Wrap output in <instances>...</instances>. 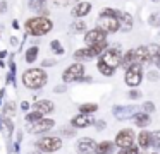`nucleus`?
<instances>
[{
  "mask_svg": "<svg viewBox=\"0 0 160 154\" xmlns=\"http://www.w3.org/2000/svg\"><path fill=\"white\" fill-rule=\"evenodd\" d=\"M153 154H158V152H153Z\"/></svg>",
  "mask_w": 160,
  "mask_h": 154,
  "instance_id": "obj_47",
  "label": "nucleus"
},
{
  "mask_svg": "<svg viewBox=\"0 0 160 154\" xmlns=\"http://www.w3.org/2000/svg\"><path fill=\"white\" fill-rule=\"evenodd\" d=\"M136 63V60H134V50H131V51H128V53L122 57V67L128 70L131 65H134Z\"/></svg>",
  "mask_w": 160,
  "mask_h": 154,
  "instance_id": "obj_21",
  "label": "nucleus"
},
{
  "mask_svg": "<svg viewBox=\"0 0 160 154\" xmlns=\"http://www.w3.org/2000/svg\"><path fill=\"white\" fill-rule=\"evenodd\" d=\"M55 127V120L52 118H40L36 122H31L26 125V130L29 133H45L48 130H52Z\"/></svg>",
  "mask_w": 160,
  "mask_h": 154,
  "instance_id": "obj_7",
  "label": "nucleus"
},
{
  "mask_svg": "<svg viewBox=\"0 0 160 154\" xmlns=\"http://www.w3.org/2000/svg\"><path fill=\"white\" fill-rule=\"evenodd\" d=\"M83 74H84V65L83 63H72L64 70L62 79H64V82H76V81L83 79Z\"/></svg>",
  "mask_w": 160,
  "mask_h": 154,
  "instance_id": "obj_9",
  "label": "nucleus"
},
{
  "mask_svg": "<svg viewBox=\"0 0 160 154\" xmlns=\"http://www.w3.org/2000/svg\"><path fill=\"white\" fill-rule=\"evenodd\" d=\"M2 96H4V89L0 91V103H2Z\"/></svg>",
  "mask_w": 160,
  "mask_h": 154,
  "instance_id": "obj_43",
  "label": "nucleus"
},
{
  "mask_svg": "<svg viewBox=\"0 0 160 154\" xmlns=\"http://www.w3.org/2000/svg\"><path fill=\"white\" fill-rule=\"evenodd\" d=\"M60 133L66 135V137H74V135H76V128H74V127H72V128H67V127H66V128H60Z\"/></svg>",
  "mask_w": 160,
  "mask_h": 154,
  "instance_id": "obj_32",
  "label": "nucleus"
},
{
  "mask_svg": "<svg viewBox=\"0 0 160 154\" xmlns=\"http://www.w3.org/2000/svg\"><path fill=\"white\" fill-rule=\"evenodd\" d=\"M132 120H134V125L139 127V128L148 127L150 122H152V118H150L148 113H134V115H132Z\"/></svg>",
  "mask_w": 160,
  "mask_h": 154,
  "instance_id": "obj_20",
  "label": "nucleus"
},
{
  "mask_svg": "<svg viewBox=\"0 0 160 154\" xmlns=\"http://www.w3.org/2000/svg\"><path fill=\"white\" fill-rule=\"evenodd\" d=\"M43 2H45V0H43Z\"/></svg>",
  "mask_w": 160,
  "mask_h": 154,
  "instance_id": "obj_48",
  "label": "nucleus"
},
{
  "mask_svg": "<svg viewBox=\"0 0 160 154\" xmlns=\"http://www.w3.org/2000/svg\"><path fill=\"white\" fill-rule=\"evenodd\" d=\"M72 29L78 31V33H83V31L86 29V24H84L83 21H76V22L72 24Z\"/></svg>",
  "mask_w": 160,
  "mask_h": 154,
  "instance_id": "obj_31",
  "label": "nucleus"
},
{
  "mask_svg": "<svg viewBox=\"0 0 160 154\" xmlns=\"http://www.w3.org/2000/svg\"><path fill=\"white\" fill-rule=\"evenodd\" d=\"M98 110V105H95V103H84V105H79V113H83V115H91V113H95Z\"/></svg>",
  "mask_w": 160,
  "mask_h": 154,
  "instance_id": "obj_22",
  "label": "nucleus"
},
{
  "mask_svg": "<svg viewBox=\"0 0 160 154\" xmlns=\"http://www.w3.org/2000/svg\"><path fill=\"white\" fill-rule=\"evenodd\" d=\"M71 2H72V0H53V3L59 5V7H66V5H69Z\"/></svg>",
  "mask_w": 160,
  "mask_h": 154,
  "instance_id": "obj_34",
  "label": "nucleus"
},
{
  "mask_svg": "<svg viewBox=\"0 0 160 154\" xmlns=\"http://www.w3.org/2000/svg\"><path fill=\"white\" fill-rule=\"evenodd\" d=\"M105 40H107V33H105L103 29H100V27H95V29L88 31V33L84 34V43H86L88 46H93V44L103 43Z\"/></svg>",
  "mask_w": 160,
  "mask_h": 154,
  "instance_id": "obj_11",
  "label": "nucleus"
},
{
  "mask_svg": "<svg viewBox=\"0 0 160 154\" xmlns=\"http://www.w3.org/2000/svg\"><path fill=\"white\" fill-rule=\"evenodd\" d=\"M53 103L48 101V99H40V101L35 103V111H40L42 115H48V113L53 111Z\"/></svg>",
  "mask_w": 160,
  "mask_h": 154,
  "instance_id": "obj_15",
  "label": "nucleus"
},
{
  "mask_svg": "<svg viewBox=\"0 0 160 154\" xmlns=\"http://www.w3.org/2000/svg\"><path fill=\"white\" fill-rule=\"evenodd\" d=\"M38 51H40L38 46L28 48V51H26V62H28V63H33V62L36 60V57H38Z\"/></svg>",
  "mask_w": 160,
  "mask_h": 154,
  "instance_id": "obj_23",
  "label": "nucleus"
},
{
  "mask_svg": "<svg viewBox=\"0 0 160 154\" xmlns=\"http://www.w3.org/2000/svg\"><path fill=\"white\" fill-rule=\"evenodd\" d=\"M98 70H100L103 75H107V77H112V75H114V70H115V68L108 67V65H105L102 60H98Z\"/></svg>",
  "mask_w": 160,
  "mask_h": 154,
  "instance_id": "obj_24",
  "label": "nucleus"
},
{
  "mask_svg": "<svg viewBox=\"0 0 160 154\" xmlns=\"http://www.w3.org/2000/svg\"><path fill=\"white\" fill-rule=\"evenodd\" d=\"M98 27L103 29L105 33H115L121 29V21L117 17H110V16H100L98 17Z\"/></svg>",
  "mask_w": 160,
  "mask_h": 154,
  "instance_id": "obj_10",
  "label": "nucleus"
},
{
  "mask_svg": "<svg viewBox=\"0 0 160 154\" xmlns=\"http://www.w3.org/2000/svg\"><path fill=\"white\" fill-rule=\"evenodd\" d=\"M153 2H158V0H153Z\"/></svg>",
  "mask_w": 160,
  "mask_h": 154,
  "instance_id": "obj_46",
  "label": "nucleus"
},
{
  "mask_svg": "<svg viewBox=\"0 0 160 154\" xmlns=\"http://www.w3.org/2000/svg\"><path fill=\"white\" fill-rule=\"evenodd\" d=\"M7 0H0V14H5L7 12Z\"/></svg>",
  "mask_w": 160,
  "mask_h": 154,
  "instance_id": "obj_35",
  "label": "nucleus"
},
{
  "mask_svg": "<svg viewBox=\"0 0 160 154\" xmlns=\"http://www.w3.org/2000/svg\"><path fill=\"white\" fill-rule=\"evenodd\" d=\"M117 154H139V149L136 146H131V147H124V149H121Z\"/></svg>",
  "mask_w": 160,
  "mask_h": 154,
  "instance_id": "obj_29",
  "label": "nucleus"
},
{
  "mask_svg": "<svg viewBox=\"0 0 160 154\" xmlns=\"http://www.w3.org/2000/svg\"><path fill=\"white\" fill-rule=\"evenodd\" d=\"M90 10H91V3L90 2H79V3H76V5L72 7V16L74 17H84L86 14H90Z\"/></svg>",
  "mask_w": 160,
  "mask_h": 154,
  "instance_id": "obj_16",
  "label": "nucleus"
},
{
  "mask_svg": "<svg viewBox=\"0 0 160 154\" xmlns=\"http://www.w3.org/2000/svg\"><path fill=\"white\" fill-rule=\"evenodd\" d=\"M139 154H146V151H141V152H139Z\"/></svg>",
  "mask_w": 160,
  "mask_h": 154,
  "instance_id": "obj_44",
  "label": "nucleus"
},
{
  "mask_svg": "<svg viewBox=\"0 0 160 154\" xmlns=\"http://www.w3.org/2000/svg\"><path fill=\"white\" fill-rule=\"evenodd\" d=\"M47 81H48V75L43 68H29L22 74V84H24V87L31 89V91L42 89L47 84Z\"/></svg>",
  "mask_w": 160,
  "mask_h": 154,
  "instance_id": "obj_1",
  "label": "nucleus"
},
{
  "mask_svg": "<svg viewBox=\"0 0 160 154\" xmlns=\"http://www.w3.org/2000/svg\"><path fill=\"white\" fill-rule=\"evenodd\" d=\"M143 110H145V113H152L155 108H153L152 103H145V105H143Z\"/></svg>",
  "mask_w": 160,
  "mask_h": 154,
  "instance_id": "obj_36",
  "label": "nucleus"
},
{
  "mask_svg": "<svg viewBox=\"0 0 160 154\" xmlns=\"http://www.w3.org/2000/svg\"><path fill=\"white\" fill-rule=\"evenodd\" d=\"M66 91V86H57L55 87V92H64Z\"/></svg>",
  "mask_w": 160,
  "mask_h": 154,
  "instance_id": "obj_40",
  "label": "nucleus"
},
{
  "mask_svg": "<svg viewBox=\"0 0 160 154\" xmlns=\"http://www.w3.org/2000/svg\"><path fill=\"white\" fill-rule=\"evenodd\" d=\"M122 57H124V55L121 53V50H119V48H107V50L102 53L100 60L103 62L105 65H108V67L117 68L119 65H122Z\"/></svg>",
  "mask_w": 160,
  "mask_h": 154,
  "instance_id": "obj_5",
  "label": "nucleus"
},
{
  "mask_svg": "<svg viewBox=\"0 0 160 154\" xmlns=\"http://www.w3.org/2000/svg\"><path fill=\"white\" fill-rule=\"evenodd\" d=\"M14 113H16V105H14V103H7V105H5V108H4V116L12 118V116H14Z\"/></svg>",
  "mask_w": 160,
  "mask_h": 154,
  "instance_id": "obj_27",
  "label": "nucleus"
},
{
  "mask_svg": "<svg viewBox=\"0 0 160 154\" xmlns=\"http://www.w3.org/2000/svg\"><path fill=\"white\" fill-rule=\"evenodd\" d=\"M115 149V144L112 140H102L95 147V154H112Z\"/></svg>",
  "mask_w": 160,
  "mask_h": 154,
  "instance_id": "obj_17",
  "label": "nucleus"
},
{
  "mask_svg": "<svg viewBox=\"0 0 160 154\" xmlns=\"http://www.w3.org/2000/svg\"><path fill=\"white\" fill-rule=\"evenodd\" d=\"M134 60L136 63L143 65L146 63V62H152V58H150V53H148V48L146 46H138L134 50Z\"/></svg>",
  "mask_w": 160,
  "mask_h": 154,
  "instance_id": "obj_14",
  "label": "nucleus"
},
{
  "mask_svg": "<svg viewBox=\"0 0 160 154\" xmlns=\"http://www.w3.org/2000/svg\"><path fill=\"white\" fill-rule=\"evenodd\" d=\"M136 139H138V146L141 147L143 151H146L150 146H152V137H150V132H148V130H145V128L138 133Z\"/></svg>",
  "mask_w": 160,
  "mask_h": 154,
  "instance_id": "obj_19",
  "label": "nucleus"
},
{
  "mask_svg": "<svg viewBox=\"0 0 160 154\" xmlns=\"http://www.w3.org/2000/svg\"><path fill=\"white\" fill-rule=\"evenodd\" d=\"M53 63H57V62L55 60H45V62H43V67H50V65H53Z\"/></svg>",
  "mask_w": 160,
  "mask_h": 154,
  "instance_id": "obj_38",
  "label": "nucleus"
},
{
  "mask_svg": "<svg viewBox=\"0 0 160 154\" xmlns=\"http://www.w3.org/2000/svg\"><path fill=\"white\" fill-rule=\"evenodd\" d=\"M153 62H155V65H157V67L160 68V55H158V57H157V58H155V60H153Z\"/></svg>",
  "mask_w": 160,
  "mask_h": 154,
  "instance_id": "obj_41",
  "label": "nucleus"
},
{
  "mask_svg": "<svg viewBox=\"0 0 160 154\" xmlns=\"http://www.w3.org/2000/svg\"><path fill=\"white\" fill-rule=\"evenodd\" d=\"M119 21H121V22L124 24V26H122V29H124V31H128L129 27L132 26V19H131V16H129V14H126V12H122V16H121V19H119Z\"/></svg>",
  "mask_w": 160,
  "mask_h": 154,
  "instance_id": "obj_26",
  "label": "nucleus"
},
{
  "mask_svg": "<svg viewBox=\"0 0 160 154\" xmlns=\"http://www.w3.org/2000/svg\"><path fill=\"white\" fill-rule=\"evenodd\" d=\"M50 48H52V50L55 51V53H59V55H60V53H64V48L60 46V43H59L57 40H53L52 43H50Z\"/></svg>",
  "mask_w": 160,
  "mask_h": 154,
  "instance_id": "obj_30",
  "label": "nucleus"
},
{
  "mask_svg": "<svg viewBox=\"0 0 160 154\" xmlns=\"http://www.w3.org/2000/svg\"><path fill=\"white\" fill-rule=\"evenodd\" d=\"M134 130L132 128H122L121 132H117V135H115L114 139V144L117 147H121V149H124V147H131L134 146Z\"/></svg>",
  "mask_w": 160,
  "mask_h": 154,
  "instance_id": "obj_8",
  "label": "nucleus"
},
{
  "mask_svg": "<svg viewBox=\"0 0 160 154\" xmlns=\"http://www.w3.org/2000/svg\"><path fill=\"white\" fill-rule=\"evenodd\" d=\"M26 33L33 36H45L53 27V22L48 17H31L26 21Z\"/></svg>",
  "mask_w": 160,
  "mask_h": 154,
  "instance_id": "obj_2",
  "label": "nucleus"
},
{
  "mask_svg": "<svg viewBox=\"0 0 160 154\" xmlns=\"http://www.w3.org/2000/svg\"><path fill=\"white\" fill-rule=\"evenodd\" d=\"M91 123H93L91 115H83V113H81V115H76L72 120H71V125H72L76 130L78 128H86L88 125H91Z\"/></svg>",
  "mask_w": 160,
  "mask_h": 154,
  "instance_id": "obj_13",
  "label": "nucleus"
},
{
  "mask_svg": "<svg viewBox=\"0 0 160 154\" xmlns=\"http://www.w3.org/2000/svg\"><path fill=\"white\" fill-rule=\"evenodd\" d=\"M124 81L129 87H138L143 81V70H141V65L139 63H134L126 70V75H124Z\"/></svg>",
  "mask_w": 160,
  "mask_h": 154,
  "instance_id": "obj_6",
  "label": "nucleus"
},
{
  "mask_svg": "<svg viewBox=\"0 0 160 154\" xmlns=\"http://www.w3.org/2000/svg\"><path fill=\"white\" fill-rule=\"evenodd\" d=\"M21 108H22V110H28V108H29V103H26V101H24V103L21 105Z\"/></svg>",
  "mask_w": 160,
  "mask_h": 154,
  "instance_id": "obj_42",
  "label": "nucleus"
},
{
  "mask_svg": "<svg viewBox=\"0 0 160 154\" xmlns=\"http://www.w3.org/2000/svg\"><path fill=\"white\" fill-rule=\"evenodd\" d=\"M95 147H97V144L91 137H81L76 142V149L79 154H91L95 152Z\"/></svg>",
  "mask_w": 160,
  "mask_h": 154,
  "instance_id": "obj_12",
  "label": "nucleus"
},
{
  "mask_svg": "<svg viewBox=\"0 0 160 154\" xmlns=\"http://www.w3.org/2000/svg\"><path fill=\"white\" fill-rule=\"evenodd\" d=\"M105 50H107V41L93 44V46H86V48H81V50H76L74 51V58L76 60H90V58H95L100 53H103Z\"/></svg>",
  "mask_w": 160,
  "mask_h": 154,
  "instance_id": "obj_3",
  "label": "nucleus"
},
{
  "mask_svg": "<svg viewBox=\"0 0 160 154\" xmlns=\"http://www.w3.org/2000/svg\"><path fill=\"white\" fill-rule=\"evenodd\" d=\"M129 98H131V99H138V98H141V92H139L138 89H132V91H129Z\"/></svg>",
  "mask_w": 160,
  "mask_h": 154,
  "instance_id": "obj_33",
  "label": "nucleus"
},
{
  "mask_svg": "<svg viewBox=\"0 0 160 154\" xmlns=\"http://www.w3.org/2000/svg\"><path fill=\"white\" fill-rule=\"evenodd\" d=\"M105 125H107L105 122H97V123H95V127H97V130H103V128H105Z\"/></svg>",
  "mask_w": 160,
  "mask_h": 154,
  "instance_id": "obj_37",
  "label": "nucleus"
},
{
  "mask_svg": "<svg viewBox=\"0 0 160 154\" xmlns=\"http://www.w3.org/2000/svg\"><path fill=\"white\" fill-rule=\"evenodd\" d=\"M0 132L4 133L7 139L12 135V132H14V123H12L11 118H7V116H0Z\"/></svg>",
  "mask_w": 160,
  "mask_h": 154,
  "instance_id": "obj_18",
  "label": "nucleus"
},
{
  "mask_svg": "<svg viewBox=\"0 0 160 154\" xmlns=\"http://www.w3.org/2000/svg\"><path fill=\"white\" fill-rule=\"evenodd\" d=\"M150 137H152V147H155L157 151H160V130L150 132Z\"/></svg>",
  "mask_w": 160,
  "mask_h": 154,
  "instance_id": "obj_25",
  "label": "nucleus"
},
{
  "mask_svg": "<svg viewBox=\"0 0 160 154\" xmlns=\"http://www.w3.org/2000/svg\"><path fill=\"white\" fill-rule=\"evenodd\" d=\"M29 154H40V152H29Z\"/></svg>",
  "mask_w": 160,
  "mask_h": 154,
  "instance_id": "obj_45",
  "label": "nucleus"
},
{
  "mask_svg": "<svg viewBox=\"0 0 160 154\" xmlns=\"http://www.w3.org/2000/svg\"><path fill=\"white\" fill-rule=\"evenodd\" d=\"M148 79H150V81H157V79H158V77H157V72H150Z\"/></svg>",
  "mask_w": 160,
  "mask_h": 154,
  "instance_id": "obj_39",
  "label": "nucleus"
},
{
  "mask_svg": "<svg viewBox=\"0 0 160 154\" xmlns=\"http://www.w3.org/2000/svg\"><path fill=\"white\" fill-rule=\"evenodd\" d=\"M40 118H43V115L40 111H33V113H28V115L24 116V120H26V123H31V122H36V120H40Z\"/></svg>",
  "mask_w": 160,
  "mask_h": 154,
  "instance_id": "obj_28",
  "label": "nucleus"
},
{
  "mask_svg": "<svg viewBox=\"0 0 160 154\" xmlns=\"http://www.w3.org/2000/svg\"><path fill=\"white\" fill-rule=\"evenodd\" d=\"M36 147L38 151L42 152H55L62 147V139L60 137H55V135H47V137H42L40 140H36Z\"/></svg>",
  "mask_w": 160,
  "mask_h": 154,
  "instance_id": "obj_4",
  "label": "nucleus"
}]
</instances>
